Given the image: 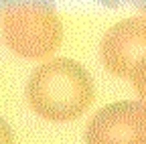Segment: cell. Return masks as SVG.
I'll list each match as a JSON object with an SVG mask.
<instances>
[{"label": "cell", "mask_w": 146, "mask_h": 144, "mask_svg": "<svg viewBox=\"0 0 146 144\" xmlns=\"http://www.w3.org/2000/svg\"><path fill=\"white\" fill-rule=\"evenodd\" d=\"M27 100L41 118L69 122L91 106L94 81L81 63L57 57L33 71L27 83Z\"/></svg>", "instance_id": "obj_1"}, {"label": "cell", "mask_w": 146, "mask_h": 144, "mask_svg": "<svg viewBox=\"0 0 146 144\" xmlns=\"http://www.w3.org/2000/svg\"><path fill=\"white\" fill-rule=\"evenodd\" d=\"M0 31L10 51L27 59H43L61 45L59 14L47 2H2Z\"/></svg>", "instance_id": "obj_2"}, {"label": "cell", "mask_w": 146, "mask_h": 144, "mask_svg": "<svg viewBox=\"0 0 146 144\" xmlns=\"http://www.w3.org/2000/svg\"><path fill=\"white\" fill-rule=\"evenodd\" d=\"M87 144H146V104L116 102L91 116Z\"/></svg>", "instance_id": "obj_3"}, {"label": "cell", "mask_w": 146, "mask_h": 144, "mask_svg": "<svg viewBox=\"0 0 146 144\" xmlns=\"http://www.w3.org/2000/svg\"><path fill=\"white\" fill-rule=\"evenodd\" d=\"M100 51L110 73L130 77L134 65L146 57V16L124 19L110 27Z\"/></svg>", "instance_id": "obj_4"}, {"label": "cell", "mask_w": 146, "mask_h": 144, "mask_svg": "<svg viewBox=\"0 0 146 144\" xmlns=\"http://www.w3.org/2000/svg\"><path fill=\"white\" fill-rule=\"evenodd\" d=\"M130 79H132V85H134V89H136V94L140 96L142 104H146V57L140 59V61L134 65Z\"/></svg>", "instance_id": "obj_5"}, {"label": "cell", "mask_w": 146, "mask_h": 144, "mask_svg": "<svg viewBox=\"0 0 146 144\" xmlns=\"http://www.w3.org/2000/svg\"><path fill=\"white\" fill-rule=\"evenodd\" d=\"M0 144H14L12 130H10V126L2 118H0Z\"/></svg>", "instance_id": "obj_6"}]
</instances>
